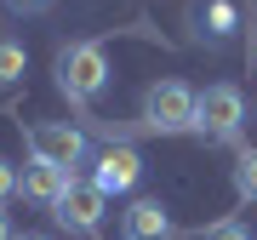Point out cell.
Wrapping results in <instances>:
<instances>
[{
	"instance_id": "cell-1",
	"label": "cell",
	"mask_w": 257,
	"mask_h": 240,
	"mask_svg": "<svg viewBox=\"0 0 257 240\" xmlns=\"http://www.w3.org/2000/svg\"><path fill=\"white\" fill-rule=\"evenodd\" d=\"M52 69H57V92L69 103H80V109L109 86V52H103L97 40H69Z\"/></svg>"
},
{
	"instance_id": "cell-2",
	"label": "cell",
	"mask_w": 257,
	"mask_h": 240,
	"mask_svg": "<svg viewBox=\"0 0 257 240\" xmlns=\"http://www.w3.org/2000/svg\"><path fill=\"white\" fill-rule=\"evenodd\" d=\"M194 114H200V92L183 80H155L143 92V126L160 132V138H177V132H194Z\"/></svg>"
},
{
	"instance_id": "cell-3",
	"label": "cell",
	"mask_w": 257,
	"mask_h": 240,
	"mask_svg": "<svg viewBox=\"0 0 257 240\" xmlns=\"http://www.w3.org/2000/svg\"><path fill=\"white\" fill-rule=\"evenodd\" d=\"M240 126H246V97H240V86H229V80L206 86L200 92V114H194V132L211 138V143H234Z\"/></svg>"
},
{
	"instance_id": "cell-4",
	"label": "cell",
	"mask_w": 257,
	"mask_h": 240,
	"mask_svg": "<svg viewBox=\"0 0 257 240\" xmlns=\"http://www.w3.org/2000/svg\"><path fill=\"white\" fill-rule=\"evenodd\" d=\"M23 143L35 160H46V166H63L74 172L86 160V132L69 126V120H35V126H23Z\"/></svg>"
},
{
	"instance_id": "cell-5",
	"label": "cell",
	"mask_w": 257,
	"mask_h": 240,
	"mask_svg": "<svg viewBox=\"0 0 257 240\" xmlns=\"http://www.w3.org/2000/svg\"><path fill=\"white\" fill-rule=\"evenodd\" d=\"M103 212H109V194H103L92 177H74V183L63 189V200L52 206V217L63 223L69 234H92L97 223H103Z\"/></svg>"
},
{
	"instance_id": "cell-6",
	"label": "cell",
	"mask_w": 257,
	"mask_h": 240,
	"mask_svg": "<svg viewBox=\"0 0 257 240\" xmlns=\"http://www.w3.org/2000/svg\"><path fill=\"white\" fill-rule=\"evenodd\" d=\"M138 172H143V160H138V149H126V143H109L97 155V172H92V183L103 194H126L132 183H138Z\"/></svg>"
},
{
	"instance_id": "cell-7",
	"label": "cell",
	"mask_w": 257,
	"mask_h": 240,
	"mask_svg": "<svg viewBox=\"0 0 257 240\" xmlns=\"http://www.w3.org/2000/svg\"><path fill=\"white\" fill-rule=\"evenodd\" d=\"M69 183H74V172H63V166H46V160H29L23 166V194L35 206H57Z\"/></svg>"
},
{
	"instance_id": "cell-8",
	"label": "cell",
	"mask_w": 257,
	"mask_h": 240,
	"mask_svg": "<svg viewBox=\"0 0 257 240\" xmlns=\"http://www.w3.org/2000/svg\"><path fill=\"white\" fill-rule=\"evenodd\" d=\"M120 229H126V240H166L172 234V217H166L160 200H132L126 217H120Z\"/></svg>"
},
{
	"instance_id": "cell-9",
	"label": "cell",
	"mask_w": 257,
	"mask_h": 240,
	"mask_svg": "<svg viewBox=\"0 0 257 240\" xmlns=\"http://www.w3.org/2000/svg\"><path fill=\"white\" fill-rule=\"evenodd\" d=\"M23 69H29V52H23V40H12V35H0V86H12V80H23Z\"/></svg>"
},
{
	"instance_id": "cell-10",
	"label": "cell",
	"mask_w": 257,
	"mask_h": 240,
	"mask_svg": "<svg viewBox=\"0 0 257 240\" xmlns=\"http://www.w3.org/2000/svg\"><path fill=\"white\" fill-rule=\"evenodd\" d=\"M234 194L240 200H257V149H240V160H234Z\"/></svg>"
},
{
	"instance_id": "cell-11",
	"label": "cell",
	"mask_w": 257,
	"mask_h": 240,
	"mask_svg": "<svg viewBox=\"0 0 257 240\" xmlns=\"http://www.w3.org/2000/svg\"><path fill=\"white\" fill-rule=\"evenodd\" d=\"M206 23H211V35H229V29H234V6H229V0H206Z\"/></svg>"
},
{
	"instance_id": "cell-12",
	"label": "cell",
	"mask_w": 257,
	"mask_h": 240,
	"mask_svg": "<svg viewBox=\"0 0 257 240\" xmlns=\"http://www.w3.org/2000/svg\"><path fill=\"white\" fill-rule=\"evenodd\" d=\"M200 240H251V229H246L240 217H223V223H211V229H206Z\"/></svg>"
},
{
	"instance_id": "cell-13",
	"label": "cell",
	"mask_w": 257,
	"mask_h": 240,
	"mask_svg": "<svg viewBox=\"0 0 257 240\" xmlns=\"http://www.w3.org/2000/svg\"><path fill=\"white\" fill-rule=\"evenodd\" d=\"M12 194H23V172L12 166V160H0V206H6Z\"/></svg>"
},
{
	"instance_id": "cell-14",
	"label": "cell",
	"mask_w": 257,
	"mask_h": 240,
	"mask_svg": "<svg viewBox=\"0 0 257 240\" xmlns=\"http://www.w3.org/2000/svg\"><path fill=\"white\" fill-rule=\"evenodd\" d=\"M6 6H12V12H40L46 0H6Z\"/></svg>"
},
{
	"instance_id": "cell-15",
	"label": "cell",
	"mask_w": 257,
	"mask_h": 240,
	"mask_svg": "<svg viewBox=\"0 0 257 240\" xmlns=\"http://www.w3.org/2000/svg\"><path fill=\"white\" fill-rule=\"evenodd\" d=\"M0 240H18V234H12V229H6V212H0Z\"/></svg>"
},
{
	"instance_id": "cell-16",
	"label": "cell",
	"mask_w": 257,
	"mask_h": 240,
	"mask_svg": "<svg viewBox=\"0 0 257 240\" xmlns=\"http://www.w3.org/2000/svg\"><path fill=\"white\" fill-rule=\"evenodd\" d=\"M18 240H46V234H18Z\"/></svg>"
}]
</instances>
